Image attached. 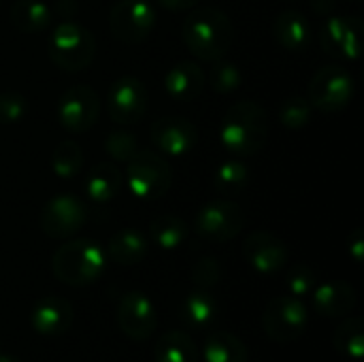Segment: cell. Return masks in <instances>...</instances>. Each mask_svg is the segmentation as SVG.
I'll use <instances>...</instances> for the list:
<instances>
[{
  "label": "cell",
  "mask_w": 364,
  "mask_h": 362,
  "mask_svg": "<svg viewBox=\"0 0 364 362\" xmlns=\"http://www.w3.org/2000/svg\"><path fill=\"white\" fill-rule=\"evenodd\" d=\"M181 38L198 60L215 62L230 51L235 28L224 11L215 6H194L181 23Z\"/></svg>",
  "instance_id": "1"
},
{
  "label": "cell",
  "mask_w": 364,
  "mask_h": 362,
  "mask_svg": "<svg viewBox=\"0 0 364 362\" xmlns=\"http://www.w3.org/2000/svg\"><path fill=\"white\" fill-rule=\"evenodd\" d=\"M269 134V119L264 107L254 100L235 102L222 119L220 143L235 158H250L258 154Z\"/></svg>",
  "instance_id": "2"
},
{
  "label": "cell",
  "mask_w": 364,
  "mask_h": 362,
  "mask_svg": "<svg viewBox=\"0 0 364 362\" xmlns=\"http://www.w3.org/2000/svg\"><path fill=\"white\" fill-rule=\"evenodd\" d=\"M205 83H207L205 70L196 62H190V60L177 62L164 75L166 94L179 102H190L198 98L205 90Z\"/></svg>",
  "instance_id": "20"
},
{
  "label": "cell",
  "mask_w": 364,
  "mask_h": 362,
  "mask_svg": "<svg viewBox=\"0 0 364 362\" xmlns=\"http://www.w3.org/2000/svg\"><path fill=\"white\" fill-rule=\"evenodd\" d=\"M100 98L90 85H73L58 100V122L70 134L87 132L100 117Z\"/></svg>",
  "instance_id": "11"
},
{
  "label": "cell",
  "mask_w": 364,
  "mask_h": 362,
  "mask_svg": "<svg viewBox=\"0 0 364 362\" xmlns=\"http://www.w3.org/2000/svg\"><path fill=\"white\" fill-rule=\"evenodd\" d=\"M218 316V303L209 290H194L181 305V322L190 329H205Z\"/></svg>",
  "instance_id": "24"
},
{
  "label": "cell",
  "mask_w": 364,
  "mask_h": 362,
  "mask_svg": "<svg viewBox=\"0 0 364 362\" xmlns=\"http://www.w3.org/2000/svg\"><path fill=\"white\" fill-rule=\"evenodd\" d=\"M0 362H19L17 358L9 356V354H0Z\"/></svg>",
  "instance_id": "41"
},
{
  "label": "cell",
  "mask_w": 364,
  "mask_h": 362,
  "mask_svg": "<svg viewBox=\"0 0 364 362\" xmlns=\"http://www.w3.org/2000/svg\"><path fill=\"white\" fill-rule=\"evenodd\" d=\"M243 258L256 273L275 275L288 262V247L277 235L269 230H256L243 241Z\"/></svg>",
  "instance_id": "16"
},
{
  "label": "cell",
  "mask_w": 364,
  "mask_h": 362,
  "mask_svg": "<svg viewBox=\"0 0 364 362\" xmlns=\"http://www.w3.org/2000/svg\"><path fill=\"white\" fill-rule=\"evenodd\" d=\"M354 77L343 66H322L309 81L307 100L322 113H339L354 98Z\"/></svg>",
  "instance_id": "6"
},
{
  "label": "cell",
  "mask_w": 364,
  "mask_h": 362,
  "mask_svg": "<svg viewBox=\"0 0 364 362\" xmlns=\"http://www.w3.org/2000/svg\"><path fill=\"white\" fill-rule=\"evenodd\" d=\"M309 322L307 307L296 297H277L273 299L262 316L264 333L275 344H292L303 337Z\"/></svg>",
  "instance_id": "8"
},
{
  "label": "cell",
  "mask_w": 364,
  "mask_h": 362,
  "mask_svg": "<svg viewBox=\"0 0 364 362\" xmlns=\"http://www.w3.org/2000/svg\"><path fill=\"white\" fill-rule=\"evenodd\" d=\"M350 2H356V4H358V2H360V0H350Z\"/></svg>",
  "instance_id": "42"
},
{
  "label": "cell",
  "mask_w": 364,
  "mask_h": 362,
  "mask_svg": "<svg viewBox=\"0 0 364 362\" xmlns=\"http://www.w3.org/2000/svg\"><path fill=\"white\" fill-rule=\"evenodd\" d=\"M250 181V169L243 162V158H230L224 160L213 175V188L220 196H237L247 188Z\"/></svg>",
  "instance_id": "25"
},
{
  "label": "cell",
  "mask_w": 364,
  "mask_h": 362,
  "mask_svg": "<svg viewBox=\"0 0 364 362\" xmlns=\"http://www.w3.org/2000/svg\"><path fill=\"white\" fill-rule=\"evenodd\" d=\"M87 222V207L79 196L58 194L41 211V230L49 239H70Z\"/></svg>",
  "instance_id": "10"
},
{
  "label": "cell",
  "mask_w": 364,
  "mask_h": 362,
  "mask_svg": "<svg viewBox=\"0 0 364 362\" xmlns=\"http://www.w3.org/2000/svg\"><path fill=\"white\" fill-rule=\"evenodd\" d=\"M198 2H200V0H158V4H160L162 9L173 11V13H177V11H190V9H194Z\"/></svg>",
  "instance_id": "37"
},
{
  "label": "cell",
  "mask_w": 364,
  "mask_h": 362,
  "mask_svg": "<svg viewBox=\"0 0 364 362\" xmlns=\"http://www.w3.org/2000/svg\"><path fill=\"white\" fill-rule=\"evenodd\" d=\"M124 186V175L113 162H100L96 164L85 179V192L92 203L107 205L111 203Z\"/></svg>",
  "instance_id": "22"
},
{
  "label": "cell",
  "mask_w": 364,
  "mask_h": 362,
  "mask_svg": "<svg viewBox=\"0 0 364 362\" xmlns=\"http://www.w3.org/2000/svg\"><path fill=\"white\" fill-rule=\"evenodd\" d=\"M85 162L83 149L79 147V143L75 141H62L55 145L53 154H51V171L55 173V177L60 179H73L81 173Z\"/></svg>",
  "instance_id": "30"
},
{
  "label": "cell",
  "mask_w": 364,
  "mask_h": 362,
  "mask_svg": "<svg viewBox=\"0 0 364 362\" xmlns=\"http://www.w3.org/2000/svg\"><path fill=\"white\" fill-rule=\"evenodd\" d=\"M117 324L122 333L132 341H145L158 326V312L154 301L139 292H126L117 305Z\"/></svg>",
  "instance_id": "15"
},
{
  "label": "cell",
  "mask_w": 364,
  "mask_h": 362,
  "mask_svg": "<svg viewBox=\"0 0 364 362\" xmlns=\"http://www.w3.org/2000/svg\"><path fill=\"white\" fill-rule=\"evenodd\" d=\"M286 286H288L290 297H296V299L309 297V294L314 292V288L318 286V282H316V273H314L309 267L299 265V267H294V269L288 273Z\"/></svg>",
  "instance_id": "35"
},
{
  "label": "cell",
  "mask_w": 364,
  "mask_h": 362,
  "mask_svg": "<svg viewBox=\"0 0 364 362\" xmlns=\"http://www.w3.org/2000/svg\"><path fill=\"white\" fill-rule=\"evenodd\" d=\"M156 362H198V350L188 333L171 331L156 344Z\"/></svg>",
  "instance_id": "27"
},
{
  "label": "cell",
  "mask_w": 364,
  "mask_h": 362,
  "mask_svg": "<svg viewBox=\"0 0 364 362\" xmlns=\"http://www.w3.org/2000/svg\"><path fill=\"white\" fill-rule=\"evenodd\" d=\"M205 362H247L245 344L232 333H213L203 348Z\"/></svg>",
  "instance_id": "26"
},
{
  "label": "cell",
  "mask_w": 364,
  "mask_h": 362,
  "mask_svg": "<svg viewBox=\"0 0 364 362\" xmlns=\"http://www.w3.org/2000/svg\"><path fill=\"white\" fill-rule=\"evenodd\" d=\"M47 53L51 62L66 70V73H79L87 68L96 55V38L94 34L70 19H62L47 41Z\"/></svg>",
  "instance_id": "4"
},
{
  "label": "cell",
  "mask_w": 364,
  "mask_h": 362,
  "mask_svg": "<svg viewBox=\"0 0 364 362\" xmlns=\"http://www.w3.org/2000/svg\"><path fill=\"white\" fill-rule=\"evenodd\" d=\"M149 239L158 247L173 252L188 239V224L181 218L171 215V213L158 215L149 224Z\"/></svg>",
  "instance_id": "28"
},
{
  "label": "cell",
  "mask_w": 364,
  "mask_h": 362,
  "mask_svg": "<svg viewBox=\"0 0 364 362\" xmlns=\"http://www.w3.org/2000/svg\"><path fill=\"white\" fill-rule=\"evenodd\" d=\"M333 346L335 350L354 361H363L364 356V326L360 318H348L343 320L335 335H333Z\"/></svg>",
  "instance_id": "29"
},
{
  "label": "cell",
  "mask_w": 364,
  "mask_h": 362,
  "mask_svg": "<svg viewBox=\"0 0 364 362\" xmlns=\"http://www.w3.org/2000/svg\"><path fill=\"white\" fill-rule=\"evenodd\" d=\"M9 17L17 32L36 34L51 26L53 11L43 0H15L11 4Z\"/></svg>",
  "instance_id": "23"
},
{
  "label": "cell",
  "mask_w": 364,
  "mask_h": 362,
  "mask_svg": "<svg viewBox=\"0 0 364 362\" xmlns=\"http://www.w3.org/2000/svg\"><path fill=\"white\" fill-rule=\"evenodd\" d=\"M311 297H314V309L322 318H346L354 312L358 301L356 290L343 280H333L316 286Z\"/></svg>",
  "instance_id": "18"
},
{
  "label": "cell",
  "mask_w": 364,
  "mask_h": 362,
  "mask_svg": "<svg viewBox=\"0 0 364 362\" xmlns=\"http://www.w3.org/2000/svg\"><path fill=\"white\" fill-rule=\"evenodd\" d=\"M149 241L139 228H122L107 243V258L122 267H132L147 256Z\"/></svg>",
  "instance_id": "21"
},
{
  "label": "cell",
  "mask_w": 364,
  "mask_h": 362,
  "mask_svg": "<svg viewBox=\"0 0 364 362\" xmlns=\"http://www.w3.org/2000/svg\"><path fill=\"white\" fill-rule=\"evenodd\" d=\"M243 85V73L237 64L222 60H215V66L211 68V87L218 94H232Z\"/></svg>",
  "instance_id": "32"
},
{
  "label": "cell",
  "mask_w": 364,
  "mask_h": 362,
  "mask_svg": "<svg viewBox=\"0 0 364 362\" xmlns=\"http://www.w3.org/2000/svg\"><path fill=\"white\" fill-rule=\"evenodd\" d=\"M75 312L73 305L62 297H45L41 299L30 316L32 329L43 337H60L73 324Z\"/></svg>",
  "instance_id": "17"
},
{
  "label": "cell",
  "mask_w": 364,
  "mask_h": 362,
  "mask_svg": "<svg viewBox=\"0 0 364 362\" xmlns=\"http://www.w3.org/2000/svg\"><path fill=\"white\" fill-rule=\"evenodd\" d=\"M220 280H222V267L211 256L196 260V265L192 267V282L198 290H211L220 284Z\"/></svg>",
  "instance_id": "34"
},
{
  "label": "cell",
  "mask_w": 364,
  "mask_h": 362,
  "mask_svg": "<svg viewBox=\"0 0 364 362\" xmlns=\"http://www.w3.org/2000/svg\"><path fill=\"white\" fill-rule=\"evenodd\" d=\"M350 254H352V258L356 260V262H363V230L360 228H356L354 233H352V237H350Z\"/></svg>",
  "instance_id": "38"
},
{
  "label": "cell",
  "mask_w": 364,
  "mask_h": 362,
  "mask_svg": "<svg viewBox=\"0 0 364 362\" xmlns=\"http://www.w3.org/2000/svg\"><path fill=\"white\" fill-rule=\"evenodd\" d=\"M320 47L339 60H358L363 53V19L333 15L320 30Z\"/></svg>",
  "instance_id": "13"
},
{
  "label": "cell",
  "mask_w": 364,
  "mask_h": 362,
  "mask_svg": "<svg viewBox=\"0 0 364 362\" xmlns=\"http://www.w3.org/2000/svg\"><path fill=\"white\" fill-rule=\"evenodd\" d=\"M243 226H245V213L230 198H215L205 203L194 218L196 235L213 243L232 241L235 237L241 235Z\"/></svg>",
  "instance_id": "7"
},
{
  "label": "cell",
  "mask_w": 364,
  "mask_h": 362,
  "mask_svg": "<svg viewBox=\"0 0 364 362\" xmlns=\"http://www.w3.org/2000/svg\"><path fill=\"white\" fill-rule=\"evenodd\" d=\"M273 34L286 51L303 53L314 41V26L299 9H286L275 17Z\"/></svg>",
  "instance_id": "19"
},
{
  "label": "cell",
  "mask_w": 364,
  "mask_h": 362,
  "mask_svg": "<svg viewBox=\"0 0 364 362\" xmlns=\"http://www.w3.org/2000/svg\"><path fill=\"white\" fill-rule=\"evenodd\" d=\"M107 260V252L100 243L92 239H73L55 250L51 271L58 282L73 288H83L102 275Z\"/></svg>",
  "instance_id": "3"
},
{
  "label": "cell",
  "mask_w": 364,
  "mask_h": 362,
  "mask_svg": "<svg viewBox=\"0 0 364 362\" xmlns=\"http://www.w3.org/2000/svg\"><path fill=\"white\" fill-rule=\"evenodd\" d=\"M26 109L28 102L19 92H0V124H17Z\"/></svg>",
  "instance_id": "36"
},
{
  "label": "cell",
  "mask_w": 364,
  "mask_h": 362,
  "mask_svg": "<svg viewBox=\"0 0 364 362\" xmlns=\"http://www.w3.org/2000/svg\"><path fill=\"white\" fill-rule=\"evenodd\" d=\"M55 11L62 19H70L77 13V2L75 0H58Z\"/></svg>",
  "instance_id": "39"
},
{
  "label": "cell",
  "mask_w": 364,
  "mask_h": 362,
  "mask_svg": "<svg viewBox=\"0 0 364 362\" xmlns=\"http://www.w3.org/2000/svg\"><path fill=\"white\" fill-rule=\"evenodd\" d=\"M149 137H151V143L156 145V149L171 158L188 156L198 143L196 126L181 115L158 117L149 128Z\"/></svg>",
  "instance_id": "14"
},
{
  "label": "cell",
  "mask_w": 364,
  "mask_h": 362,
  "mask_svg": "<svg viewBox=\"0 0 364 362\" xmlns=\"http://www.w3.org/2000/svg\"><path fill=\"white\" fill-rule=\"evenodd\" d=\"M314 107L305 96H290L279 107V122L288 130H303L311 119Z\"/></svg>",
  "instance_id": "31"
},
{
  "label": "cell",
  "mask_w": 364,
  "mask_h": 362,
  "mask_svg": "<svg viewBox=\"0 0 364 362\" xmlns=\"http://www.w3.org/2000/svg\"><path fill=\"white\" fill-rule=\"evenodd\" d=\"M105 151L113 162H128L139 151L136 137L126 130H113L105 139Z\"/></svg>",
  "instance_id": "33"
},
{
  "label": "cell",
  "mask_w": 364,
  "mask_h": 362,
  "mask_svg": "<svg viewBox=\"0 0 364 362\" xmlns=\"http://www.w3.org/2000/svg\"><path fill=\"white\" fill-rule=\"evenodd\" d=\"M107 111L115 124L132 126L143 119L147 111V87L132 75L113 81L107 94Z\"/></svg>",
  "instance_id": "12"
},
{
  "label": "cell",
  "mask_w": 364,
  "mask_h": 362,
  "mask_svg": "<svg viewBox=\"0 0 364 362\" xmlns=\"http://www.w3.org/2000/svg\"><path fill=\"white\" fill-rule=\"evenodd\" d=\"M126 183L132 196L141 201H158L166 196L173 186V169L160 154L139 149L126 162Z\"/></svg>",
  "instance_id": "5"
},
{
  "label": "cell",
  "mask_w": 364,
  "mask_h": 362,
  "mask_svg": "<svg viewBox=\"0 0 364 362\" xmlns=\"http://www.w3.org/2000/svg\"><path fill=\"white\" fill-rule=\"evenodd\" d=\"M311 6L320 13V15H331L337 6L335 0H311Z\"/></svg>",
  "instance_id": "40"
},
{
  "label": "cell",
  "mask_w": 364,
  "mask_h": 362,
  "mask_svg": "<svg viewBox=\"0 0 364 362\" xmlns=\"http://www.w3.org/2000/svg\"><path fill=\"white\" fill-rule=\"evenodd\" d=\"M156 6L147 0H117L109 13L111 34L128 45L143 43L156 28Z\"/></svg>",
  "instance_id": "9"
}]
</instances>
